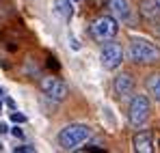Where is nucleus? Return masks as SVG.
Returning <instances> with one entry per match:
<instances>
[{
	"instance_id": "3",
	"label": "nucleus",
	"mask_w": 160,
	"mask_h": 153,
	"mask_svg": "<svg viewBox=\"0 0 160 153\" xmlns=\"http://www.w3.org/2000/svg\"><path fill=\"white\" fill-rule=\"evenodd\" d=\"M149 99L147 95H134L132 102H130V108H128V121L132 127H141L147 123L149 119Z\"/></svg>"
},
{
	"instance_id": "1",
	"label": "nucleus",
	"mask_w": 160,
	"mask_h": 153,
	"mask_svg": "<svg viewBox=\"0 0 160 153\" xmlns=\"http://www.w3.org/2000/svg\"><path fill=\"white\" fill-rule=\"evenodd\" d=\"M91 138V127L84 123H69L58 131V145L65 151H76Z\"/></svg>"
},
{
	"instance_id": "10",
	"label": "nucleus",
	"mask_w": 160,
	"mask_h": 153,
	"mask_svg": "<svg viewBox=\"0 0 160 153\" xmlns=\"http://www.w3.org/2000/svg\"><path fill=\"white\" fill-rule=\"evenodd\" d=\"M52 11H54V15H56L58 20L69 22V20L74 17V2H72V0H54Z\"/></svg>"
},
{
	"instance_id": "14",
	"label": "nucleus",
	"mask_w": 160,
	"mask_h": 153,
	"mask_svg": "<svg viewBox=\"0 0 160 153\" xmlns=\"http://www.w3.org/2000/svg\"><path fill=\"white\" fill-rule=\"evenodd\" d=\"M11 121H13V123H26V117L15 110V112H11Z\"/></svg>"
},
{
	"instance_id": "17",
	"label": "nucleus",
	"mask_w": 160,
	"mask_h": 153,
	"mask_svg": "<svg viewBox=\"0 0 160 153\" xmlns=\"http://www.w3.org/2000/svg\"><path fill=\"white\" fill-rule=\"evenodd\" d=\"M2 149H4V145H2V142H0V151H2Z\"/></svg>"
},
{
	"instance_id": "15",
	"label": "nucleus",
	"mask_w": 160,
	"mask_h": 153,
	"mask_svg": "<svg viewBox=\"0 0 160 153\" xmlns=\"http://www.w3.org/2000/svg\"><path fill=\"white\" fill-rule=\"evenodd\" d=\"M11 134H13V138H18V140H22V138H24V131H22L20 127H13V129H11Z\"/></svg>"
},
{
	"instance_id": "6",
	"label": "nucleus",
	"mask_w": 160,
	"mask_h": 153,
	"mask_svg": "<svg viewBox=\"0 0 160 153\" xmlns=\"http://www.w3.org/2000/svg\"><path fill=\"white\" fill-rule=\"evenodd\" d=\"M39 88H41V93H43L48 99H52V102H63V99L67 97V84H65L63 80L54 78V76L41 78Z\"/></svg>"
},
{
	"instance_id": "8",
	"label": "nucleus",
	"mask_w": 160,
	"mask_h": 153,
	"mask_svg": "<svg viewBox=\"0 0 160 153\" xmlns=\"http://www.w3.org/2000/svg\"><path fill=\"white\" fill-rule=\"evenodd\" d=\"M132 145H134V151L138 153H149L154 149V136L149 129H143V131H136L132 138Z\"/></svg>"
},
{
	"instance_id": "5",
	"label": "nucleus",
	"mask_w": 160,
	"mask_h": 153,
	"mask_svg": "<svg viewBox=\"0 0 160 153\" xmlns=\"http://www.w3.org/2000/svg\"><path fill=\"white\" fill-rule=\"evenodd\" d=\"M100 63H102L104 69L115 71V69L123 63V48H121L119 43H115V41L104 43V48L100 52Z\"/></svg>"
},
{
	"instance_id": "9",
	"label": "nucleus",
	"mask_w": 160,
	"mask_h": 153,
	"mask_svg": "<svg viewBox=\"0 0 160 153\" xmlns=\"http://www.w3.org/2000/svg\"><path fill=\"white\" fill-rule=\"evenodd\" d=\"M108 11L119 22H126L130 17V4H128V0H108Z\"/></svg>"
},
{
	"instance_id": "4",
	"label": "nucleus",
	"mask_w": 160,
	"mask_h": 153,
	"mask_svg": "<svg viewBox=\"0 0 160 153\" xmlns=\"http://www.w3.org/2000/svg\"><path fill=\"white\" fill-rule=\"evenodd\" d=\"M119 30V20L112 15H102L91 24V37L98 41H110Z\"/></svg>"
},
{
	"instance_id": "20",
	"label": "nucleus",
	"mask_w": 160,
	"mask_h": 153,
	"mask_svg": "<svg viewBox=\"0 0 160 153\" xmlns=\"http://www.w3.org/2000/svg\"><path fill=\"white\" fill-rule=\"evenodd\" d=\"M158 7H160V0H158Z\"/></svg>"
},
{
	"instance_id": "13",
	"label": "nucleus",
	"mask_w": 160,
	"mask_h": 153,
	"mask_svg": "<svg viewBox=\"0 0 160 153\" xmlns=\"http://www.w3.org/2000/svg\"><path fill=\"white\" fill-rule=\"evenodd\" d=\"M13 151H15V153H35L37 149H35V145H28V142H24V145L13 147Z\"/></svg>"
},
{
	"instance_id": "18",
	"label": "nucleus",
	"mask_w": 160,
	"mask_h": 153,
	"mask_svg": "<svg viewBox=\"0 0 160 153\" xmlns=\"http://www.w3.org/2000/svg\"><path fill=\"white\" fill-rule=\"evenodd\" d=\"M0 112H2V102H0Z\"/></svg>"
},
{
	"instance_id": "11",
	"label": "nucleus",
	"mask_w": 160,
	"mask_h": 153,
	"mask_svg": "<svg viewBox=\"0 0 160 153\" xmlns=\"http://www.w3.org/2000/svg\"><path fill=\"white\" fill-rule=\"evenodd\" d=\"M138 9L145 17L154 20L160 15V7H158V0H138Z\"/></svg>"
},
{
	"instance_id": "2",
	"label": "nucleus",
	"mask_w": 160,
	"mask_h": 153,
	"mask_svg": "<svg viewBox=\"0 0 160 153\" xmlns=\"http://www.w3.org/2000/svg\"><path fill=\"white\" fill-rule=\"evenodd\" d=\"M128 58H130L132 63H141V65H145V63H156L160 58V50L154 43L145 41V39H132L130 45H128Z\"/></svg>"
},
{
	"instance_id": "19",
	"label": "nucleus",
	"mask_w": 160,
	"mask_h": 153,
	"mask_svg": "<svg viewBox=\"0 0 160 153\" xmlns=\"http://www.w3.org/2000/svg\"><path fill=\"white\" fill-rule=\"evenodd\" d=\"M72 2H82V0H72Z\"/></svg>"
},
{
	"instance_id": "12",
	"label": "nucleus",
	"mask_w": 160,
	"mask_h": 153,
	"mask_svg": "<svg viewBox=\"0 0 160 153\" xmlns=\"http://www.w3.org/2000/svg\"><path fill=\"white\" fill-rule=\"evenodd\" d=\"M147 91H149V95L156 99V102H160V74H154V76L147 78Z\"/></svg>"
},
{
	"instance_id": "16",
	"label": "nucleus",
	"mask_w": 160,
	"mask_h": 153,
	"mask_svg": "<svg viewBox=\"0 0 160 153\" xmlns=\"http://www.w3.org/2000/svg\"><path fill=\"white\" fill-rule=\"evenodd\" d=\"M2 95H4V91H2V86H0V99H2Z\"/></svg>"
},
{
	"instance_id": "7",
	"label": "nucleus",
	"mask_w": 160,
	"mask_h": 153,
	"mask_svg": "<svg viewBox=\"0 0 160 153\" xmlns=\"http://www.w3.org/2000/svg\"><path fill=\"white\" fill-rule=\"evenodd\" d=\"M112 91H115V95L117 97H128L130 93L134 91V80L130 74H119V76L112 80Z\"/></svg>"
}]
</instances>
